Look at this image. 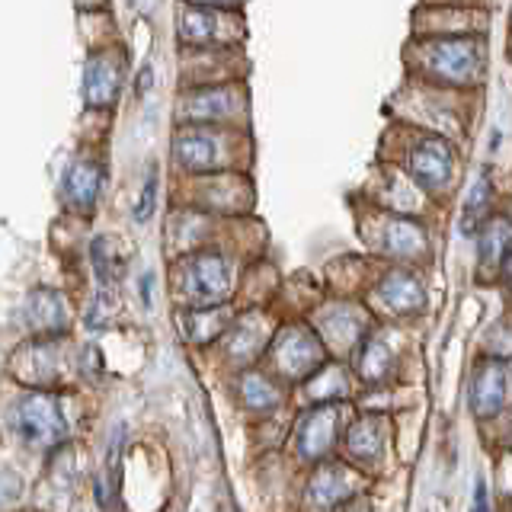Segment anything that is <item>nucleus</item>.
Returning a JSON list of instances; mask_svg holds the SVG:
<instances>
[{"instance_id":"f257e3e1","label":"nucleus","mask_w":512,"mask_h":512,"mask_svg":"<svg viewBox=\"0 0 512 512\" xmlns=\"http://www.w3.org/2000/svg\"><path fill=\"white\" fill-rule=\"evenodd\" d=\"M378 157L394 164L400 173H407L429 199L439 202L452 196L464 176L461 144L404 122H391L381 132Z\"/></svg>"},{"instance_id":"f03ea898","label":"nucleus","mask_w":512,"mask_h":512,"mask_svg":"<svg viewBox=\"0 0 512 512\" xmlns=\"http://www.w3.org/2000/svg\"><path fill=\"white\" fill-rule=\"evenodd\" d=\"M480 100H484V90H448L404 77V84L388 96L384 112L391 122L436 132L455 144H471Z\"/></svg>"},{"instance_id":"7ed1b4c3","label":"nucleus","mask_w":512,"mask_h":512,"mask_svg":"<svg viewBox=\"0 0 512 512\" xmlns=\"http://www.w3.org/2000/svg\"><path fill=\"white\" fill-rule=\"evenodd\" d=\"M400 58L404 77L448 90H484L490 77V36H407Z\"/></svg>"},{"instance_id":"20e7f679","label":"nucleus","mask_w":512,"mask_h":512,"mask_svg":"<svg viewBox=\"0 0 512 512\" xmlns=\"http://www.w3.org/2000/svg\"><path fill=\"white\" fill-rule=\"evenodd\" d=\"M173 164L189 176L205 173H228L250 164L253 157V135L247 128L228 125H176L170 141Z\"/></svg>"},{"instance_id":"39448f33","label":"nucleus","mask_w":512,"mask_h":512,"mask_svg":"<svg viewBox=\"0 0 512 512\" xmlns=\"http://www.w3.org/2000/svg\"><path fill=\"white\" fill-rule=\"evenodd\" d=\"M176 122L180 125H228L250 132V90L244 80L231 84L189 87L176 100Z\"/></svg>"},{"instance_id":"423d86ee","label":"nucleus","mask_w":512,"mask_h":512,"mask_svg":"<svg viewBox=\"0 0 512 512\" xmlns=\"http://www.w3.org/2000/svg\"><path fill=\"white\" fill-rule=\"evenodd\" d=\"M234 285V272L228 256H221L218 250H196L183 256L176 263L173 272V288L186 304L192 308H215V304H224L231 295Z\"/></svg>"},{"instance_id":"0eeeda50","label":"nucleus","mask_w":512,"mask_h":512,"mask_svg":"<svg viewBox=\"0 0 512 512\" xmlns=\"http://www.w3.org/2000/svg\"><path fill=\"white\" fill-rule=\"evenodd\" d=\"M244 13L240 10H212L180 4L176 13V36L186 48H237L244 42Z\"/></svg>"},{"instance_id":"6e6552de","label":"nucleus","mask_w":512,"mask_h":512,"mask_svg":"<svg viewBox=\"0 0 512 512\" xmlns=\"http://www.w3.org/2000/svg\"><path fill=\"white\" fill-rule=\"evenodd\" d=\"M493 13L477 7H423L410 13V39H439V36H490Z\"/></svg>"},{"instance_id":"1a4fd4ad","label":"nucleus","mask_w":512,"mask_h":512,"mask_svg":"<svg viewBox=\"0 0 512 512\" xmlns=\"http://www.w3.org/2000/svg\"><path fill=\"white\" fill-rule=\"evenodd\" d=\"M13 426L26 445H52L64 436V416L55 397L48 394H26L13 410Z\"/></svg>"},{"instance_id":"9d476101","label":"nucleus","mask_w":512,"mask_h":512,"mask_svg":"<svg viewBox=\"0 0 512 512\" xmlns=\"http://www.w3.org/2000/svg\"><path fill=\"white\" fill-rule=\"evenodd\" d=\"M196 183H199V205L205 212L244 215L253 205V183H250V176L240 170L205 173V176H196Z\"/></svg>"},{"instance_id":"9b49d317","label":"nucleus","mask_w":512,"mask_h":512,"mask_svg":"<svg viewBox=\"0 0 512 512\" xmlns=\"http://www.w3.org/2000/svg\"><path fill=\"white\" fill-rule=\"evenodd\" d=\"M199 58L183 61V90L208 87V84H231L244 80L247 61L237 48H192Z\"/></svg>"},{"instance_id":"f8f14e48","label":"nucleus","mask_w":512,"mask_h":512,"mask_svg":"<svg viewBox=\"0 0 512 512\" xmlns=\"http://www.w3.org/2000/svg\"><path fill=\"white\" fill-rule=\"evenodd\" d=\"M125 87V55L116 48L96 52L84 68V103L90 109H112Z\"/></svg>"},{"instance_id":"ddd939ff","label":"nucleus","mask_w":512,"mask_h":512,"mask_svg":"<svg viewBox=\"0 0 512 512\" xmlns=\"http://www.w3.org/2000/svg\"><path fill=\"white\" fill-rule=\"evenodd\" d=\"M378 250L391 260H420L429 253V234L416 218L384 212L378 218Z\"/></svg>"},{"instance_id":"4468645a","label":"nucleus","mask_w":512,"mask_h":512,"mask_svg":"<svg viewBox=\"0 0 512 512\" xmlns=\"http://www.w3.org/2000/svg\"><path fill=\"white\" fill-rule=\"evenodd\" d=\"M276 362L285 375L304 378L324 362V346H320L314 330H308V327H301V324L285 327L276 340Z\"/></svg>"},{"instance_id":"2eb2a0df","label":"nucleus","mask_w":512,"mask_h":512,"mask_svg":"<svg viewBox=\"0 0 512 512\" xmlns=\"http://www.w3.org/2000/svg\"><path fill=\"white\" fill-rule=\"evenodd\" d=\"M375 298L388 308L391 314H416L426 304V288L423 282L407 269H391L384 272L375 285Z\"/></svg>"},{"instance_id":"dca6fc26","label":"nucleus","mask_w":512,"mask_h":512,"mask_svg":"<svg viewBox=\"0 0 512 512\" xmlns=\"http://www.w3.org/2000/svg\"><path fill=\"white\" fill-rule=\"evenodd\" d=\"M359 490V477L352 474L343 464H327V468H320L311 480L308 487V503L317 509V512H327L333 509L336 503L349 500L352 493Z\"/></svg>"},{"instance_id":"f3484780","label":"nucleus","mask_w":512,"mask_h":512,"mask_svg":"<svg viewBox=\"0 0 512 512\" xmlns=\"http://www.w3.org/2000/svg\"><path fill=\"white\" fill-rule=\"evenodd\" d=\"M103 189V167L93 160H74L64 173V199L71 202L77 212H93L96 199Z\"/></svg>"},{"instance_id":"a211bd4d","label":"nucleus","mask_w":512,"mask_h":512,"mask_svg":"<svg viewBox=\"0 0 512 512\" xmlns=\"http://www.w3.org/2000/svg\"><path fill=\"white\" fill-rule=\"evenodd\" d=\"M493 170L480 167L474 176V183L468 189V199H464V212H461V234L464 237H477V231L493 218Z\"/></svg>"},{"instance_id":"6ab92c4d","label":"nucleus","mask_w":512,"mask_h":512,"mask_svg":"<svg viewBox=\"0 0 512 512\" xmlns=\"http://www.w3.org/2000/svg\"><path fill=\"white\" fill-rule=\"evenodd\" d=\"M509 253H512V221L503 215H493L477 231V263L484 269H500Z\"/></svg>"},{"instance_id":"aec40b11","label":"nucleus","mask_w":512,"mask_h":512,"mask_svg":"<svg viewBox=\"0 0 512 512\" xmlns=\"http://www.w3.org/2000/svg\"><path fill=\"white\" fill-rule=\"evenodd\" d=\"M26 320L32 330L39 333H61L68 327V308L58 292H48V288H36L26 298Z\"/></svg>"},{"instance_id":"412c9836","label":"nucleus","mask_w":512,"mask_h":512,"mask_svg":"<svg viewBox=\"0 0 512 512\" xmlns=\"http://www.w3.org/2000/svg\"><path fill=\"white\" fill-rule=\"evenodd\" d=\"M336 436V407H317L308 420L301 423L298 432V448L304 458H320L333 445Z\"/></svg>"},{"instance_id":"4be33fe9","label":"nucleus","mask_w":512,"mask_h":512,"mask_svg":"<svg viewBox=\"0 0 512 512\" xmlns=\"http://www.w3.org/2000/svg\"><path fill=\"white\" fill-rule=\"evenodd\" d=\"M506 400V372L500 362H490L477 372L474 378V391H471V404L477 416H493L500 413Z\"/></svg>"},{"instance_id":"5701e85b","label":"nucleus","mask_w":512,"mask_h":512,"mask_svg":"<svg viewBox=\"0 0 512 512\" xmlns=\"http://www.w3.org/2000/svg\"><path fill=\"white\" fill-rule=\"evenodd\" d=\"M228 324H231L228 308L215 304V308H192L183 320V330L192 343H208V340H215L218 333L228 330Z\"/></svg>"},{"instance_id":"b1692460","label":"nucleus","mask_w":512,"mask_h":512,"mask_svg":"<svg viewBox=\"0 0 512 512\" xmlns=\"http://www.w3.org/2000/svg\"><path fill=\"white\" fill-rule=\"evenodd\" d=\"M16 359H23L26 365H13L16 368V378L32 381V384H48L55 381L58 368L52 362V349L48 346H23V352Z\"/></svg>"},{"instance_id":"393cba45","label":"nucleus","mask_w":512,"mask_h":512,"mask_svg":"<svg viewBox=\"0 0 512 512\" xmlns=\"http://www.w3.org/2000/svg\"><path fill=\"white\" fill-rule=\"evenodd\" d=\"M90 260L96 269V279H100V288H116L119 272H122V260L116 247H112L109 237H96L90 244Z\"/></svg>"},{"instance_id":"a878e982","label":"nucleus","mask_w":512,"mask_h":512,"mask_svg":"<svg viewBox=\"0 0 512 512\" xmlns=\"http://www.w3.org/2000/svg\"><path fill=\"white\" fill-rule=\"evenodd\" d=\"M349 452L352 455H362V458H375L381 452V442H384V423L378 416H368V420L356 423L349 429Z\"/></svg>"},{"instance_id":"bb28decb","label":"nucleus","mask_w":512,"mask_h":512,"mask_svg":"<svg viewBox=\"0 0 512 512\" xmlns=\"http://www.w3.org/2000/svg\"><path fill=\"white\" fill-rule=\"evenodd\" d=\"M260 346H263V324H260V317H256V314H247L231 330V356L234 359H250Z\"/></svg>"},{"instance_id":"cd10ccee","label":"nucleus","mask_w":512,"mask_h":512,"mask_svg":"<svg viewBox=\"0 0 512 512\" xmlns=\"http://www.w3.org/2000/svg\"><path fill=\"white\" fill-rule=\"evenodd\" d=\"M359 368H362V378L365 381L388 378V372H391V349H388V343L381 340V336H372V340L365 343Z\"/></svg>"},{"instance_id":"c85d7f7f","label":"nucleus","mask_w":512,"mask_h":512,"mask_svg":"<svg viewBox=\"0 0 512 512\" xmlns=\"http://www.w3.org/2000/svg\"><path fill=\"white\" fill-rule=\"evenodd\" d=\"M240 391H244V400L256 410H269L279 404V391L272 388V381L263 378V375H247L240 381Z\"/></svg>"},{"instance_id":"c756f323","label":"nucleus","mask_w":512,"mask_h":512,"mask_svg":"<svg viewBox=\"0 0 512 512\" xmlns=\"http://www.w3.org/2000/svg\"><path fill=\"white\" fill-rule=\"evenodd\" d=\"M157 186H160V176H157V167L148 170V176H144V186H141V196L135 202V221L138 224H148L151 215H154V208H157Z\"/></svg>"},{"instance_id":"7c9ffc66","label":"nucleus","mask_w":512,"mask_h":512,"mask_svg":"<svg viewBox=\"0 0 512 512\" xmlns=\"http://www.w3.org/2000/svg\"><path fill=\"white\" fill-rule=\"evenodd\" d=\"M112 308H116V301H112V288H100V295H96V301H93V308H90V314H87V324L96 330V327H103L106 320H109V314H112Z\"/></svg>"},{"instance_id":"2f4dec72","label":"nucleus","mask_w":512,"mask_h":512,"mask_svg":"<svg viewBox=\"0 0 512 512\" xmlns=\"http://www.w3.org/2000/svg\"><path fill=\"white\" fill-rule=\"evenodd\" d=\"M423 7H477V10H490L493 0H416Z\"/></svg>"},{"instance_id":"473e14b6","label":"nucleus","mask_w":512,"mask_h":512,"mask_svg":"<svg viewBox=\"0 0 512 512\" xmlns=\"http://www.w3.org/2000/svg\"><path fill=\"white\" fill-rule=\"evenodd\" d=\"M192 7H212V10H244V0H183Z\"/></svg>"},{"instance_id":"72a5a7b5","label":"nucleus","mask_w":512,"mask_h":512,"mask_svg":"<svg viewBox=\"0 0 512 512\" xmlns=\"http://www.w3.org/2000/svg\"><path fill=\"white\" fill-rule=\"evenodd\" d=\"M151 80H154V68L151 64H144V68L138 71V77H135V96H144L151 90Z\"/></svg>"},{"instance_id":"f704fd0d","label":"nucleus","mask_w":512,"mask_h":512,"mask_svg":"<svg viewBox=\"0 0 512 512\" xmlns=\"http://www.w3.org/2000/svg\"><path fill=\"white\" fill-rule=\"evenodd\" d=\"M474 512H487V487L477 484L474 490Z\"/></svg>"},{"instance_id":"c9c22d12","label":"nucleus","mask_w":512,"mask_h":512,"mask_svg":"<svg viewBox=\"0 0 512 512\" xmlns=\"http://www.w3.org/2000/svg\"><path fill=\"white\" fill-rule=\"evenodd\" d=\"M500 272H503V279H506V282L512 285V253L506 256V263L500 266Z\"/></svg>"},{"instance_id":"e433bc0d","label":"nucleus","mask_w":512,"mask_h":512,"mask_svg":"<svg viewBox=\"0 0 512 512\" xmlns=\"http://www.w3.org/2000/svg\"><path fill=\"white\" fill-rule=\"evenodd\" d=\"M141 295H144V304H151V276H144V282H141Z\"/></svg>"},{"instance_id":"4c0bfd02","label":"nucleus","mask_w":512,"mask_h":512,"mask_svg":"<svg viewBox=\"0 0 512 512\" xmlns=\"http://www.w3.org/2000/svg\"><path fill=\"white\" fill-rule=\"evenodd\" d=\"M509 45H512V20H509Z\"/></svg>"}]
</instances>
